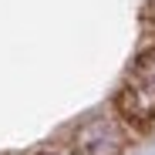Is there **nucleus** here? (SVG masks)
I'll list each match as a JSON object with an SVG mask.
<instances>
[{
  "label": "nucleus",
  "instance_id": "obj_1",
  "mask_svg": "<svg viewBox=\"0 0 155 155\" xmlns=\"http://www.w3.org/2000/svg\"><path fill=\"white\" fill-rule=\"evenodd\" d=\"M115 108L135 128H152L155 125V47H148L132 64L125 84L115 94Z\"/></svg>",
  "mask_w": 155,
  "mask_h": 155
},
{
  "label": "nucleus",
  "instance_id": "obj_2",
  "mask_svg": "<svg viewBox=\"0 0 155 155\" xmlns=\"http://www.w3.org/2000/svg\"><path fill=\"white\" fill-rule=\"evenodd\" d=\"M71 148L78 155H121L125 152V132L111 118H91L71 135Z\"/></svg>",
  "mask_w": 155,
  "mask_h": 155
},
{
  "label": "nucleus",
  "instance_id": "obj_3",
  "mask_svg": "<svg viewBox=\"0 0 155 155\" xmlns=\"http://www.w3.org/2000/svg\"><path fill=\"white\" fill-rule=\"evenodd\" d=\"M37 155H58V152H37Z\"/></svg>",
  "mask_w": 155,
  "mask_h": 155
}]
</instances>
